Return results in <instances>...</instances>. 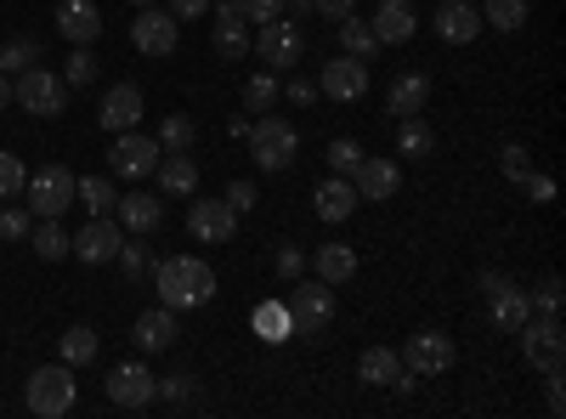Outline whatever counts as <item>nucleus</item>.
Masks as SVG:
<instances>
[{"label": "nucleus", "instance_id": "nucleus-37", "mask_svg": "<svg viewBox=\"0 0 566 419\" xmlns=\"http://www.w3.org/2000/svg\"><path fill=\"white\" fill-rule=\"evenodd\" d=\"M29 244H34V255H40V261H63L74 239H69V232H63L57 221H40V227H29Z\"/></svg>", "mask_w": 566, "mask_h": 419}, {"label": "nucleus", "instance_id": "nucleus-52", "mask_svg": "<svg viewBox=\"0 0 566 419\" xmlns=\"http://www.w3.org/2000/svg\"><path fill=\"white\" fill-rule=\"evenodd\" d=\"M221 199H227L232 210H239V216H244V210H255V181H232V188H227Z\"/></svg>", "mask_w": 566, "mask_h": 419}, {"label": "nucleus", "instance_id": "nucleus-2", "mask_svg": "<svg viewBox=\"0 0 566 419\" xmlns=\"http://www.w3.org/2000/svg\"><path fill=\"white\" fill-rule=\"evenodd\" d=\"M74 170L69 165H40V170H29V181H23V205H29V216L34 221H57V216H69V205H74Z\"/></svg>", "mask_w": 566, "mask_h": 419}, {"label": "nucleus", "instance_id": "nucleus-47", "mask_svg": "<svg viewBox=\"0 0 566 419\" xmlns=\"http://www.w3.org/2000/svg\"><path fill=\"white\" fill-rule=\"evenodd\" d=\"M272 266H277V277H283V284H295V277H306V255H301L295 244H283Z\"/></svg>", "mask_w": 566, "mask_h": 419}, {"label": "nucleus", "instance_id": "nucleus-7", "mask_svg": "<svg viewBox=\"0 0 566 419\" xmlns=\"http://www.w3.org/2000/svg\"><path fill=\"white\" fill-rule=\"evenodd\" d=\"M522 357L538 368L544 380L560 375V363H566V329H560V317H527L522 323Z\"/></svg>", "mask_w": 566, "mask_h": 419}, {"label": "nucleus", "instance_id": "nucleus-6", "mask_svg": "<svg viewBox=\"0 0 566 419\" xmlns=\"http://www.w3.org/2000/svg\"><path fill=\"white\" fill-rule=\"evenodd\" d=\"M12 97L34 114V119H57L63 108H69V85H63V74H52V69H23L18 80H12Z\"/></svg>", "mask_w": 566, "mask_h": 419}, {"label": "nucleus", "instance_id": "nucleus-14", "mask_svg": "<svg viewBox=\"0 0 566 419\" xmlns=\"http://www.w3.org/2000/svg\"><path fill=\"white\" fill-rule=\"evenodd\" d=\"M187 232H193L199 244H232V232H239V210L227 199H193L187 205Z\"/></svg>", "mask_w": 566, "mask_h": 419}, {"label": "nucleus", "instance_id": "nucleus-12", "mask_svg": "<svg viewBox=\"0 0 566 419\" xmlns=\"http://www.w3.org/2000/svg\"><path fill=\"white\" fill-rule=\"evenodd\" d=\"M119 244H125V227H119L114 216H91V221L74 232L69 255H80L85 266H103V261H114V255H119Z\"/></svg>", "mask_w": 566, "mask_h": 419}, {"label": "nucleus", "instance_id": "nucleus-20", "mask_svg": "<svg viewBox=\"0 0 566 419\" xmlns=\"http://www.w3.org/2000/svg\"><path fill=\"white\" fill-rule=\"evenodd\" d=\"M57 34L69 45H91L103 34V12H97V0H57Z\"/></svg>", "mask_w": 566, "mask_h": 419}, {"label": "nucleus", "instance_id": "nucleus-11", "mask_svg": "<svg viewBox=\"0 0 566 419\" xmlns=\"http://www.w3.org/2000/svg\"><path fill=\"white\" fill-rule=\"evenodd\" d=\"M453 341L442 335V329H413L408 335V346H402V363L413 368V375L419 380H437V375H448V368H453Z\"/></svg>", "mask_w": 566, "mask_h": 419}, {"label": "nucleus", "instance_id": "nucleus-1", "mask_svg": "<svg viewBox=\"0 0 566 419\" xmlns=\"http://www.w3.org/2000/svg\"><path fill=\"white\" fill-rule=\"evenodd\" d=\"M154 290H159V306L170 312H193L216 295V272L199 261V255H165L154 266Z\"/></svg>", "mask_w": 566, "mask_h": 419}, {"label": "nucleus", "instance_id": "nucleus-13", "mask_svg": "<svg viewBox=\"0 0 566 419\" xmlns=\"http://www.w3.org/2000/svg\"><path fill=\"white\" fill-rule=\"evenodd\" d=\"M159 143L154 136H136V130H119V143L108 148V170L125 176V181H142V176H154L159 170Z\"/></svg>", "mask_w": 566, "mask_h": 419}, {"label": "nucleus", "instance_id": "nucleus-46", "mask_svg": "<svg viewBox=\"0 0 566 419\" xmlns=\"http://www.w3.org/2000/svg\"><path fill=\"white\" fill-rule=\"evenodd\" d=\"M527 301H533V306H538L544 317H560V277L549 272V277H544V284H538V290H533Z\"/></svg>", "mask_w": 566, "mask_h": 419}, {"label": "nucleus", "instance_id": "nucleus-41", "mask_svg": "<svg viewBox=\"0 0 566 419\" xmlns=\"http://www.w3.org/2000/svg\"><path fill=\"white\" fill-rule=\"evenodd\" d=\"M29 227H34L29 205H7V210H0V239H7V244H23Z\"/></svg>", "mask_w": 566, "mask_h": 419}, {"label": "nucleus", "instance_id": "nucleus-32", "mask_svg": "<svg viewBox=\"0 0 566 419\" xmlns=\"http://www.w3.org/2000/svg\"><path fill=\"white\" fill-rule=\"evenodd\" d=\"M74 199L91 210V216H114V205H119V188L108 176H80L74 181Z\"/></svg>", "mask_w": 566, "mask_h": 419}, {"label": "nucleus", "instance_id": "nucleus-43", "mask_svg": "<svg viewBox=\"0 0 566 419\" xmlns=\"http://www.w3.org/2000/svg\"><path fill=\"white\" fill-rule=\"evenodd\" d=\"M499 170H504L510 181H527V176H533V154H527L522 143H504V148H499Z\"/></svg>", "mask_w": 566, "mask_h": 419}, {"label": "nucleus", "instance_id": "nucleus-8", "mask_svg": "<svg viewBox=\"0 0 566 419\" xmlns=\"http://www.w3.org/2000/svg\"><path fill=\"white\" fill-rule=\"evenodd\" d=\"M482 295H488V317L499 335H522V323L533 317V301L527 290H515L504 272H482Z\"/></svg>", "mask_w": 566, "mask_h": 419}, {"label": "nucleus", "instance_id": "nucleus-48", "mask_svg": "<svg viewBox=\"0 0 566 419\" xmlns=\"http://www.w3.org/2000/svg\"><path fill=\"white\" fill-rule=\"evenodd\" d=\"M210 7H216V0H170L165 12H170L176 23H193V18H210Z\"/></svg>", "mask_w": 566, "mask_h": 419}, {"label": "nucleus", "instance_id": "nucleus-51", "mask_svg": "<svg viewBox=\"0 0 566 419\" xmlns=\"http://www.w3.org/2000/svg\"><path fill=\"white\" fill-rule=\"evenodd\" d=\"M283 97H290V103H301V108H312V103H317V85L295 74V80H283Z\"/></svg>", "mask_w": 566, "mask_h": 419}, {"label": "nucleus", "instance_id": "nucleus-42", "mask_svg": "<svg viewBox=\"0 0 566 419\" xmlns=\"http://www.w3.org/2000/svg\"><path fill=\"white\" fill-rule=\"evenodd\" d=\"M91 80H97V57H91V45H74L69 69H63V85H91Z\"/></svg>", "mask_w": 566, "mask_h": 419}, {"label": "nucleus", "instance_id": "nucleus-40", "mask_svg": "<svg viewBox=\"0 0 566 419\" xmlns=\"http://www.w3.org/2000/svg\"><path fill=\"white\" fill-rule=\"evenodd\" d=\"M23 181H29V165L18 154H0V199H23Z\"/></svg>", "mask_w": 566, "mask_h": 419}, {"label": "nucleus", "instance_id": "nucleus-23", "mask_svg": "<svg viewBox=\"0 0 566 419\" xmlns=\"http://www.w3.org/2000/svg\"><path fill=\"white\" fill-rule=\"evenodd\" d=\"M176 312L170 306H154V312H142L136 323H130V341L142 346V352H170L176 346Z\"/></svg>", "mask_w": 566, "mask_h": 419}, {"label": "nucleus", "instance_id": "nucleus-25", "mask_svg": "<svg viewBox=\"0 0 566 419\" xmlns=\"http://www.w3.org/2000/svg\"><path fill=\"white\" fill-rule=\"evenodd\" d=\"M368 29H374V40H380V45H402V40H413L419 18H413L408 0H380V12L368 18Z\"/></svg>", "mask_w": 566, "mask_h": 419}, {"label": "nucleus", "instance_id": "nucleus-56", "mask_svg": "<svg viewBox=\"0 0 566 419\" xmlns=\"http://www.w3.org/2000/svg\"><path fill=\"white\" fill-rule=\"evenodd\" d=\"M283 7H295V12H306V7H312V0H283Z\"/></svg>", "mask_w": 566, "mask_h": 419}, {"label": "nucleus", "instance_id": "nucleus-15", "mask_svg": "<svg viewBox=\"0 0 566 419\" xmlns=\"http://www.w3.org/2000/svg\"><path fill=\"white\" fill-rule=\"evenodd\" d=\"M154 397H159V380H154L148 363H119L114 375H108V402L114 408H130L136 413V408H148Z\"/></svg>", "mask_w": 566, "mask_h": 419}, {"label": "nucleus", "instance_id": "nucleus-10", "mask_svg": "<svg viewBox=\"0 0 566 419\" xmlns=\"http://www.w3.org/2000/svg\"><path fill=\"white\" fill-rule=\"evenodd\" d=\"M250 52H261L266 69H295L306 52V34L290 18H272V23H261V34H250Z\"/></svg>", "mask_w": 566, "mask_h": 419}, {"label": "nucleus", "instance_id": "nucleus-38", "mask_svg": "<svg viewBox=\"0 0 566 419\" xmlns=\"http://www.w3.org/2000/svg\"><path fill=\"white\" fill-rule=\"evenodd\" d=\"M97 346H103V341H97V329H85V323H74V329L63 335V363H69V368H85L91 357H97Z\"/></svg>", "mask_w": 566, "mask_h": 419}, {"label": "nucleus", "instance_id": "nucleus-55", "mask_svg": "<svg viewBox=\"0 0 566 419\" xmlns=\"http://www.w3.org/2000/svg\"><path fill=\"white\" fill-rule=\"evenodd\" d=\"M7 103H12V80H7V74H0V108H7Z\"/></svg>", "mask_w": 566, "mask_h": 419}, {"label": "nucleus", "instance_id": "nucleus-49", "mask_svg": "<svg viewBox=\"0 0 566 419\" xmlns=\"http://www.w3.org/2000/svg\"><path fill=\"white\" fill-rule=\"evenodd\" d=\"M114 261L125 266V277H142V272H148V250H142V244H119Z\"/></svg>", "mask_w": 566, "mask_h": 419}, {"label": "nucleus", "instance_id": "nucleus-18", "mask_svg": "<svg viewBox=\"0 0 566 419\" xmlns=\"http://www.w3.org/2000/svg\"><path fill=\"white\" fill-rule=\"evenodd\" d=\"M210 45L227 57V63H239V57H250V23L239 18V7H232V0H216L210 7Z\"/></svg>", "mask_w": 566, "mask_h": 419}, {"label": "nucleus", "instance_id": "nucleus-39", "mask_svg": "<svg viewBox=\"0 0 566 419\" xmlns=\"http://www.w3.org/2000/svg\"><path fill=\"white\" fill-rule=\"evenodd\" d=\"M193 136H199V125L187 119V114H165V125H159V148L187 154V148H193Z\"/></svg>", "mask_w": 566, "mask_h": 419}, {"label": "nucleus", "instance_id": "nucleus-21", "mask_svg": "<svg viewBox=\"0 0 566 419\" xmlns=\"http://www.w3.org/2000/svg\"><path fill=\"white\" fill-rule=\"evenodd\" d=\"M352 188H357V199H397V188H402V176H397V165L391 159H357V170H352Z\"/></svg>", "mask_w": 566, "mask_h": 419}, {"label": "nucleus", "instance_id": "nucleus-53", "mask_svg": "<svg viewBox=\"0 0 566 419\" xmlns=\"http://www.w3.org/2000/svg\"><path fill=\"white\" fill-rule=\"evenodd\" d=\"M159 397H165V402H187V397H193V375H170V380H159Z\"/></svg>", "mask_w": 566, "mask_h": 419}, {"label": "nucleus", "instance_id": "nucleus-44", "mask_svg": "<svg viewBox=\"0 0 566 419\" xmlns=\"http://www.w3.org/2000/svg\"><path fill=\"white\" fill-rule=\"evenodd\" d=\"M323 159H328V170H335V176H352V170H357V159H363V148L352 143V136H340V143H328V154H323Z\"/></svg>", "mask_w": 566, "mask_h": 419}, {"label": "nucleus", "instance_id": "nucleus-4", "mask_svg": "<svg viewBox=\"0 0 566 419\" xmlns=\"http://www.w3.org/2000/svg\"><path fill=\"white\" fill-rule=\"evenodd\" d=\"M74 397H80V380H74L69 363L34 368V375H29V391H23V402H29L34 419H63V413H74Z\"/></svg>", "mask_w": 566, "mask_h": 419}, {"label": "nucleus", "instance_id": "nucleus-50", "mask_svg": "<svg viewBox=\"0 0 566 419\" xmlns=\"http://www.w3.org/2000/svg\"><path fill=\"white\" fill-rule=\"evenodd\" d=\"M515 188H522L533 205H549V199H555V181H549V176H538V170H533L527 181H515Z\"/></svg>", "mask_w": 566, "mask_h": 419}, {"label": "nucleus", "instance_id": "nucleus-31", "mask_svg": "<svg viewBox=\"0 0 566 419\" xmlns=\"http://www.w3.org/2000/svg\"><path fill=\"white\" fill-rule=\"evenodd\" d=\"M397 154H402V159H431V154H437V130L424 125L419 114H408V119L397 125Z\"/></svg>", "mask_w": 566, "mask_h": 419}, {"label": "nucleus", "instance_id": "nucleus-24", "mask_svg": "<svg viewBox=\"0 0 566 419\" xmlns=\"http://www.w3.org/2000/svg\"><path fill=\"white\" fill-rule=\"evenodd\" d=\"M114 216H119V227H125V232L148 239V232H159V221H165V205H159L154 193H119Z\"/></svg>", "mask_w": 566, "mask_h": 419}, {"label": "nucleus", "instance_id": "nucleus-33", "mask_svg": "<svg viewBox=\"0 0 566 419\" xmlns=\"http://www.w3.org/2000/svg\"><path fill=\"white\" fill-rule=\"evenodd\" d=\"M40 63V40L34 34H18V40H0V74L7 80H18L23 69H34Z\"/></svg>", "mask_w": 566, "mask_h": 419}, {"label": "nucleus", "instance_id": "nucleus-26", "mask_svg": "<svg viewBox=\"0 0 566 419\" xmlns=\"http://www.w3.org/2000/svg\"><path fill=\"white\" fill-rule=\"evenodd\" d=\"M386 103H391V119L424 114V103H431V80H424V74H397L391 91H386Z\"/></svg>", "mask_w": 566, "mask_h": 419}, {"label": "nucleus", "instance_id": "nucleus-3", "mask_svg": "<svg viewBox=\"0 0 566 419\" xmlns=\"http://www.w3.org/2000/svg\"><path fill=\"white\" fill-rule=\"evenodd\" d=\"M244 136H250V159H255L266 176H272V170H290L295 154H301V130L283 119V114H261Z\"/></svg>", "mask_w": 566, "mask_h": 419}, {"label": "nucleus", "instance_id": "nucleus-16", "mask_svg": "<svg viewBox=\"0 0 566 419\" xmlns=\"http://www.w3.org/2000/svg\"><path fill=\"white\" fill-rule=\"evenodd\" d=\"M357 380L363 386H397V391H413L419 386V375L391 352V346H368L363 357H357Z\"/></svg>", "mask_w": 566, "mask_h": 419}, {"label": "nucleus", "instance_id": "nucleus-5", "mask_svg": "<svg viewBox=\"0 0 566 419\" xmlns=\"http://www.w3.org/2000/svg\"><path fill=\"white\" fill-rule=\"evenodd\" d=\"M283 306H290V323H295V335L317 341L328 323H335V284H323V277H295L290 295H283Z\"/></svg>", "mask_w": 566, "mask_h": 419}, {"label": "nucleus", "instance_id": "nucleus-36", "mask_svg": "<svg viewBox=\"0 0 566 419\" xmlns=\"http://www.w3.org/2000/svg\"><path fill=\"white\" fill-rule=\"evenodd\" d=\"M277 97H283V80H277V69H261V74H250V80H244V108H250V114L272 108Z\"/></svg>", "mask_w": 566, "mask_h": 419}, {"label": "nucleus", "instance_id": "nucleus-35", "mask_svg": "<svg viewBox=\"0 0 566 419\" xmlns=\"http://www.w3.org/2000/svg\"><path fill=\"white\" fill-rule=\"evenodd\" d=\"M482 23L499 34H515L527 23V0H482Z\"/></svg>", "mask_w": 566, "mask_h": 419}, {"label": "nucleus", "instance_id": "nucleus-30", "mask_svg": "<svg viewBox=\"0 0 566 419\" xmlns=\"http://www.w3.org/2000/svg\"><path fill=\"white\" fill-rule=\"evenodd\" d=\"M357 205V188H352V176H328L323 188H317V216L323 221H346Z\"/></svg>", "mask_w": 566, "mask_h": 419}, {"label": "nucleus", "instance_id": "nucleus-54", "mask_svg": "<svg viewBox=\"0 0 566 419\" xmlns=\"http://www.w3.org/2000/svg\"><path fill=\"white\" fill-rule=\"evenodd\" d=\"M312 12H317V18H335V23H340V18H352V12H357V0H312Z\"/></svg>", "mask_w": 566, "mask_h": 419}, {"label": "nucleus", "instance_id": "nucleus-34", "mask_svg": "<svg viewBox=\"0 0 566 419\" xmlns=\"http://www.w3.org/2000/svg\"><path fill=\"white\" fill-rule=\"evenodd\" d=\"M340 45H346V57H374V52H380V40H374V29H368V18H340Z\"/></svg>", "mask_w": 566, "mask_h": 419}, {"label": "nucleus", "instance_id": "nucleus-17", "mask_svg": "<svg viewBox=\"0 0 566 419\" xmlns=\"http://www.w3.org/2000/svg\"><path fill=\"white\" fill-rule=\"evenodd\" d=\"M317 91L328 103H363L368 97V63L363 57H340V63H323V80H317Z\"/></svg>", "mask_w": 566, "mask_h": 419}, {"label": "nucleus", "instance_id": "nucleus-28", "mask_svg": "<svg viewBox=\"0 0 566 419\" xmlns=\"http://www.w3.org/2000/svg\"><path fill=\"white\" fill-rule=\"evenodd\" d=\"M250 329H255L266 346L295 341V323H290V306H283V301H261V306H255V317H250Z\"/></svg>", "mask_w": 566, "mask_h": 419}, {"label": "nucleus", "instance_id": "nucleus-27", "mask_svg": "<svg viewBox=\"0 0 566 419\" xmlns=\"http://www.w3.org/2000/svg\"><path fill=\"white\" fill-rule=\"evenodd\" d=\"M159 188H165V199H193L199 193V165L187 159V154H170V159H159Z\"/></svg>", "mask_w": 566, "mask_h": 419}, {"label": "nucleus", "instance_id": "nucleus-29", "mask_svg": "<svg viewBox=\"0 0 566 419\" xmlns=\"http://www.w3.org/2000/svg\"><path fill=\"white\" fill-rule=\"evenodd\" d=\"M312 266H317L323 284H352V272H357V250H352V244H317Z\"/></svg>", "mask_w": 566, "mask_h": 419}, {"label": "nucleus", "instance_id": "nucleus-22", "mask_svg": "<svg viewBox=\"0 0 566 419\" xmlns=\"http://www.w3.org/2000/svg\"><path fill=\"white\" fill-rule=\"evenodd\" d=\"M97 119H103V130H130L136 119H142V85H130V80H119V85H108V97H103V108H97Z\"/></svg>", "mask_w": 566, "mask_h": 419}, {"label": "nucleus", "instance_id": "nucleus-19", "mask_svg": "<svg viewBox=\"0 0 566 419\" xmlns=\"http://www.w3.org/2000/svg\"><path fill=\"white\" fill-rule=\"evenodd\" d=\"M437 34L448 40V45H470V40H476L488 23H482V7H476V0H442V7H437Z\"/></svg>", "mask_w": 566, "mask_h": 419}, {"label": "nucleus", "instance_id": "nucleus-57", "mask_svg": "<svg viewBox=\"0 0 566 419\" xmlns=\"http://www.w3.org/2000/svg\"><path fill=\"white\" fill-rule=\"evenodd\" d=\"M130 7H159V0H130Z\"/></svg>", "mask_w": 566, "mask_h": 419}, {"label": "nucleus", "instance_id": "nucleus-9", "mask_svg": "<svg viewBox=\"0 0 566 419\" xmlns=\"http://www.w3.org/2000/svg\"><path fill=\"white\" fill-rule=\"evenodd\" d=\"M176 40H181V23H176L165 7H136V18H130V45H136L142 57H170Z\"/></svg>", "mask_w": 566, "mask_h": 419}, {"label": "nucleus", "instance_id": "nucleus-45", "mask_svg": "<svg viewBox=\"0 0 566 419\" xmlns=\"http://www.w3.org/2000/svg\"><path fill=\"white\" fill-rule=\"evenodd\" d=\"M232 7H239L244 23H272V18H283V0H232Z\"/></svg>", "mask_w": 566, "mask_h": 419}]
</instances>
